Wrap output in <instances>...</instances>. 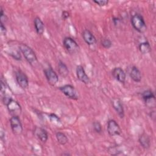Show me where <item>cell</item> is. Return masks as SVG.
Wrapping results in <instances>:
<instances>
[{"mask_svg": "<svg viewBox=\"0 0 156 156\" xmlns=\"http://www.w3.org/2000/svg\"><path fill=\"white\" fill-rule=\"evenodd\" d=\"M19 49L28 63L32 65L37 62L36 54L30 46L26 44L21 43L19 44Z\"/></svg>", "mask_w": 156, "mask_h": 156, "instance_id": "1", "label": "cell"}, {"mask_svg": "<svg viewBox=\"0 0 156 156\" xmlns=\"http://www.w3.org/2000/svg\"><path fill=\"white\" fill-rule=\"evenodd\" d=\"M131 24L133 27L140 33H144L146 30V25L143 17L138 14L135 13L131 18Z\"/></svg>", "mask_w": 156, "mask_h": 156, "instance_id": "2", "label": "cell"}, {"mask_svg": "<svg viewBox=\"0 0 156 156\" xmlns=\"http://www.w3.org/2000/svg\"><path fill=\"white\" fill-rule=\"evenodd\" d=\"M10 125L13 134L16 135H20L22 133L23 128L19 116H12L10 119Z\"/></svg>", "mask_w": 156, "mask_h": 156, "instance_id": "3", "label": "cell"}, {"mask_svg": "<svg viewBox=\"0 0 156 156\" xmlns=\"http://www.w3.org/2000/svg\"><path fill=\"white\" fill-rule=\"evenodd\" d=\"M63 44L66 50L70 54H74L79 50V46L71 37H65L63 40Z\"/></svg>", "mask_w": 156, "mask_h": 156, "instance_id": "4", "label": "cell"}, {"mask_svg": "<svg viewBox=\"0 0 156 156\" xmlns=\"http://www.w3.org/2000/svg\"><path fill=\"white\" fill-rule=\"evenodd\" d=\"M5 105L7 106L9 113L12 116H19L21 115L22 111L21 107L17 101L12 99L9 101V102Z\"/></svg>", "mask_w": 156, "mask_h": 156, "instance_id": "5", "label": "cell"}, {"mask_svg": "<svg viewBox=\"0 0 156 156\" xmlns=\"http://www.w3.org/2000/svg\"><path fill=\"white\" fill-rule=\"evenodd\" d=\"M60 90L68 98L77 100L78 99V95L75 88L69 84H66L63 86H62L59 88Z\"/></svg>", "mask_w": 156, "mask_h": 156, "instance_id": "6", "label": "cell"}, {"mask_svg": "<svg viewBox=\"0 0 156 156\" xmlns=\"http://www.w3.org/2000/svg\"><path fill=\"white\" fill-rule=\"evenodd\" d=\"M48 82L52 86L55 85L58 81V77L57 73L51 67H48L43 70Z\"/></svg>", "mask_w": 156, "mask_h": 156, "instance_id": "7", "label": "cell"}, {"mask_svg": "<svg viewBox=\"0 0 156 156\" xmlns=\"http://www.w3.org/2000/svg\"><path fill=\"white\" fill-rule=\"evenodd\" d=\"M107 130L109 135L112 136L119 135L121 133V130L119 124L114 119H110L107 122Z\"/></svg>", "mask_w": 156, "mask_h": 156, "instance_id": "8", "label": "cell"}, {"mask_svg": "<svg viewBox=\"0 0 156 156\" xmlns=\"http://www.w3.org/2000/svg\"><path fill=\"white\" fill-rule=\"evenodd\" d=\"M15 79L19 86L23 89H26L29 86V80L27 76L21 70L15 72Z\"/></svg>", "mask_w": 156, "mask_h": 156, "instance_id": "9", "label": "cell"}, {"mask_svg": "<svg viewBox=\"0 0 156 156\" xmlns=\"http://www.w3.org/2000/svg\"><path fill=\"white\" fill-rule=\"evenodd\" d=\"M112 105L119 116L121 118H123L124 116V110L121 100L118 98H113L112 101Z\"/></svg>", "mask_w": 156, "mask_h": 156, "instance_id": "10", "label": "cell"}, {"mask_svg": "<svg viewBox=\"0 0 156 156\" xmlns=\"http://www.w3.org/2000/svg\"><path fill=\"white\" fill-rule=\"evenodd\" d=\"M112 76L115 80L120 83H124L126 81V73L120 67L114 68L112 70Z\"/></svg>", "mask_w": 156, "mask_h": 156, "instance_id": "11", "label": "cell"}, {"mask_svg": "<svg viewBox=\"0 0 156 156\" xmlns=\"http://www.w3.org/2000/svg\"><path fill=\"white\" fill-rule=\"evenodd\" d=\"M76 75L77 79L85 84H88L90 82V78L87 75L82 65H78L76 67Z\"/></svg>", "mask_w": 156, "mask_h": 156, "instance_id": "12", "label": "cell"}, {"mask_svg": "<svg viewBox=\"0 0 156 156\" xmlns=\"http://www.w3.org/2000/svg\"><path fill=\"white\" fill-rule=\"evenodd\" d=\"M34 133L35 136L41 142L45 143L48 139V134L46 130L40 127H35L34 130Z\"/></svg>", "mask_w": 156, "mask_h": 156, "instance_id": "13", "label": "cell"}, {"mask_svg": "<svg viewBox=\"0 0 156 156\" xmlns=\"http://www.w3.org/2000/svg\"><path fill=\"white\" fill-rule=\"evenodd\" d=\"M82 37L85 42L88 45H93L96 43V38L94 35L88 29L82 32Z\"/></svg>", "mask_w": 156, "mask_h": 156, "instance_id": "14", "label": "cell"}, {"mask_svg": "<svg viewBox=\"0 0 156 156\" xmlns=\"http://www.w3.org/2000/svg\"><path fill=\"white\" fill-rule=\"evenodd\" d=\"M130 78L136 82H140L141 80V73L139 69L135 66H133L132 67L131 70L130 71Z\"/></svg>", "mask_w": 156, "mask_h": 156, "instance_id": "15", "label": "cell"}, {"mask_svg": "<svg viewBox=\"0 0 156 156\" xmlns=\"http://www.w3.org/2000/svg\"><path fill=\"white\" fill-rule=\"evenodd\" d=\"M138 141L140 144V145L144 149H148L151 146V139L149 136L145 133H142L138 139Z\"/></svg>", "mask_w": 156, "mask_h": 156, "instance_id": "16", "label": "cell"}, {"mask_svg": "<svg viewBox=\"0 0 156 156\" xmlns=\"http://www.w3.org/2000/svg\"><path fill=\"white\" fill-rule=\"evenodd\" d=\"M34 23L37 33L38 35H42L44 31V25L43 22L39 17L37 16L34 18Z\"/></svg>", "mask_w": 156, "mask_h": 156, "instance_id": "17", "label": "cell"}, {"mask_svg": "<svg viewBox=\"0 0 156 156\" xmlns=\"http://www.w3.org/2000/svg\"><path fill=\"white\" fill-rule=\"evenodd\" d=\"M1 93L2 97H12V91L6 82H4L2 79L1 80Z\"/></svg>", "mask_w": 156, "mask_h": 156, "instance_id": "18", "label": "cell"}, {"mask_svg": "<svg viewBox=\"0 0 156 156\" xmlns=\"http://www.w3.org/2000/svg\"><path fill=\"white\" fill-rule=\"evenodd\" d=\"M58 71L59 74L63 77L67 76L69 74V70L67 66L61 60H59L58 63Z\"/></svg>", "mask_w": 156, "mask_h": 156, "instance_id": "19", "label": "cell"}, {"mask_svg": "<svg viewBox=\"0 0 156 156\" xmlns=\"http://www.w3.org/2000/svg\"><path fill=\"white\" fill-rule=\"evenodd\" d=\"M139 50L143 54H146L151 52V47L149 42L144 41L139 44Z\"/></svg>", "mask_w": 156, "mask_h": 156, "instance_id": "20", "label": "cell"}, {"mask_svg": "<svg viewBox=\"0 0 156 156\" xmlns=\"http://www.w3.org/2000/svg\"><path fill=\"white\" fill-rule=\"evenodd\" d=\"M56 138L59 144L62 145H65L68 142V138L66 135L62 132H58L56 133Z\"/></svg>", "mask_w": 156, "mask_h": 156, "instance_id": "21", "label": "cell"}, {"mask_svg": "<svg viewBox=\"0 0 156 156\" xmlns=\"http://www.w3.org/2000/svg\"><path fill=\"white\" fill-rule=\"evenodd\" d=\"M141 96H142V98L143 99L145 102L149 100L155 99V95L154 94L153 92L150 90H147L143 91L141 94Z\"/></svg>", "mask_w": 156, "mask_h": 156, "instance_id": "22", "label": "cell"}, {"mask_svg": "<svg viewBox=\"0 0 156 156\" xmlns=\"http://www.w3.org/2000/svg\"><path fill=\"white\" fill-rule=\"evenodd\" d=\"M49 118L50 119V121L57 126H60L61 125V121L60 119V118H58V116H57L54 113H51L49 115Z\"/></svg>", "mask_w": 156, "mask_h": 156, "instance_id": "23", "label": "cell"}, {"mask_svg": "<svg viewBox=\"0 0 156 156\" xmlns=\"http://www.w3.org/2000/svg\"><path fill=\"white\" fill-rule=\"evenodd\" d=\"M101 45L106 49H109L112 46V43L111 40L108 38H104L101 41Z\"/></svg>", "mask_w": 156, "mask_h": 156, "instance_id": "24", "label": "cell"}, {"mask_svg": "<svg viewBox=\"0 0 156 156\" xmlns=\"http://www.w3.org/2000/svg\"><path fill=\"white\" fill-rule=\"evenodd\" d=\"M93 129L96 132V133H100L101 132H102V126L101 124H100L99 122L98 121H95L93 122Z\"/></svg>", "mask_w": 156, "mask_h": 156, "instance_id": "25", "label": "cell"}, {"mask_svg": "<svg viewBox=\"0 0 156 156\" xmlns=\"http://www.w3.org/2000/svg\"><path fill=\"white\" fill-rule=\"evenodd\" d=\"M93 2H94L95 4H96L98 5H99L100 7H104V6L107 5L108 4V1H107V0H99V1L94 0Z\"/></svg>", "mask_w": 156, "mask_h": 156, "instance_id": "26", "label": "cell"}, {"mask_svg": "<svg viewBox=\"0 0 156 156\" xmlns=\"http://www.w3.org/2000/svg\"><path fill=\"white\" fill-rule=\"evenodd\" d=\"M7 16L5 15V13H4V10L2 8V7H1V12H0V20H1V23H4V22H5V21L7 20Z\"/></svg>", "mask_w": 156, "mask_h": 156, "instance_id": "27", "label": "cell"}, {"mask_svg": "<svg viewBox=\"0 0 156 156\" xmlns=\"http://www.w3.org/2000/svg\"><path fill=\"white\" fill-rule=\"evenodd\" d=\"M1 23V34L5 35L6 33H7V29L5 26H4V24L2 23Z\"/></svg>", "mask_w": 156, "mask_h": 156, "instance_id": "28", "label": "cell"}, {"mask_svg": "<svg viewBox=\"0 0 156 156\" xmlns=\"http://www.w3.org/2000/svg\"><path fill=\"white\" fill-rule=\"evenodd\" d=\"M62 17L63 20H66L69 17V13L67 11H63L62 13Z\"/></svg>", "mask_w": 156, "mask_h": 156, "instance_id": "29", "label": "cell"}, {"mask_svg": "<svg viewBox=\"0 0 156 156\" xmlns=\"http://www.w3.org/2000/svg\"><path fill=\"white\" fill-rule=\"evenodd\" d=\"M113 21L115 24H117L118 23V22L119 21V20L118 18H113Z\"/></svg>", "mask_w": 156, "mask_h": 156, "instance_id": "30", "label": "cell"}]
</instances>
